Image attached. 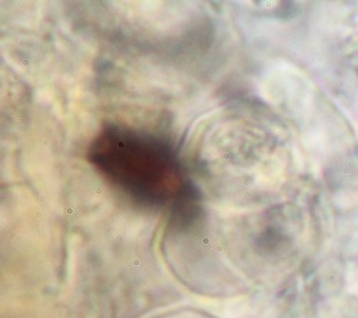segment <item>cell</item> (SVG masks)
<instances>
[{
	"label": "cell",
	"instance_id": "1",
	"mask_svg": "<svg viewBox=\"0 0 358 318\" xmlns=\"http://www.w3.org/2000/svg\"><path fill=\"white\" fill-rule=\"evenodd\" d=\"M89 161L112 185L143 204L172 202L185 210L196 199L172 148L152 133L106 127L89 148Z\"/></svg>",
	"mask_w": 358,
	"mask_h": 318
}]
</instances>
